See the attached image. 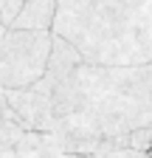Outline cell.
<instances>
[{"mask_svg":"<svg viewBox=\"0 0 152 158\" xmlns=\"http://www.w3.org/2000/svg\"><path fill=\"white\" fill-rule=\"evenodd\" d=\"M23 3H26V0H0V23H3V26H11Z\"/></svg>","mask_w":152,"mask_h":158,"instance_id":"obj_5","label":"cell"},{"mask_svg":"<svg viewBox=\"0 0 152 158\" xmlns=\"http://www.w3.org/2000/svg\"><path fill=\"white\" fill-rule=\"evenodd\" d=\"M54 102V130L73 138H113L152 124V62L102 65L82 59L40 82Z\"/></svg>","mask_w":152,"mask_h":158,"instance_id":"obj_1","label":"cell"},{"mask_svg":"<svg viewBox=\"0 0 152 158\" xmlns=\"http://www.w3.org/2000/svg\"><path fill=\"white\" fill-rule=\"evenodd\" d=\"M54 34L90 62H152V0H56Z\"/></svg>","mask_w":152,"mask_h":158,"instance_id":"obj_2","label":"cell"},{"mask_svg":"<svg viewBox=\"0 0 152 158\" xmlns=\"http://www.w3.org/2000/svg\"><path fill=\"white\" fill-rule=\"evenodd\" d=\"M54 45L51 28H17L0 23V88H31L40 82Z\"/></svg>","mask_w":152,"mask_h":158,"instance_id":"obj_3","label":"cell"},{"mask_svg":"<svg viewBox=\"0 0 152 158\" xmlns=\"http://www.w3.org/2000/svg\"><path fill=\"white\" fill-rule=\"evenodd\" d=\"M54 17H56V0H26L11 26H17V28H51L54 31Z\"/></svg>","mask_w":152,"mask_h":158,"instance_id":"obj_4","label":"cell"}]
</instances>
